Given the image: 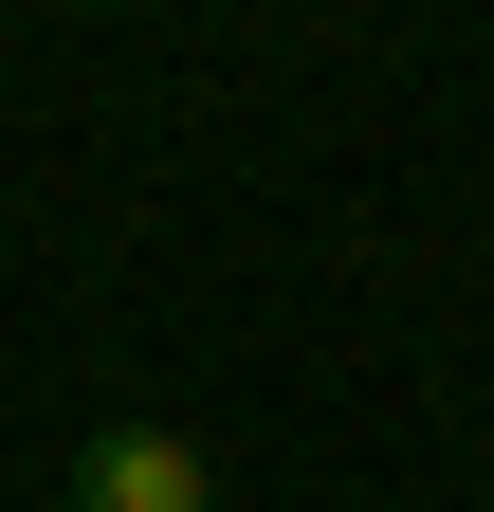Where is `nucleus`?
Instances as JSON below:
<instances>
[{
	"label": "nucleus",
	"mask_w": 494,
	"mask_h": 512,
	"mask_svg": "<svg viewBox=\"0 0 494 512\" xmlns=\"http://www.w3.org/2000/svg\"><path fill=\"white\" fill-rule=\"evenodd\" d=\"M74 512H220V476H202V439L110 421V439H74Z\"/></svg>",
	"instance_id": "obj_1"
}]
</instances>
